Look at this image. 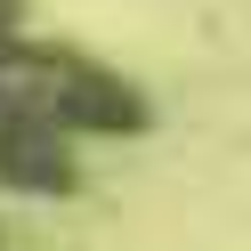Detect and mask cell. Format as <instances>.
I'll use <instances>...</instances> for the list:
<instances>
[{"instance_id": "cell-1", "label": "cell", "mask_w": 251, "mask_h": 251, "mask_svg": "<svg viewBox=\"0 0 251 251\" xmlns=\"http://www.w3.org/2000/svg\"><path fill=\"white\" fill-rule=\"evenodd\" d=\"M138 89L73 49H0V186L17 195H65L81 138L138 130Z\"/></svg>"}, {"instance_id": "cell-2", "label": "cell", "mask_w": 251, "mask_h": 251, "mask_svg": "<svg viewBox=\"0 0 251 251\" xmlns=\"http://www.w3.org/2000/svg\"><path fill=\"white\" fill-rule=\"evenodd\" d=\"M0 49H17V0H0Z\"/></svg>"}]
</instances>
